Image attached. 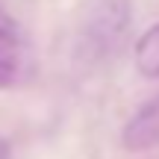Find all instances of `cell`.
I'll return each instance as SVG.
<instances>
[{"mask_svg":"<svg viewBox=\"0 0 159 159\" xmlns=\"http://www.w3.org/2000/svg\"><path fill=\"white\" fill-rule=\"evenodd\" d=\"M136 68L150 80L159 77V24H153L136 41Z\"/></svg>","mask_w":159,"mask_h":159,"instance_id":"obj_4","label":"cell"},{"mask_svg":"<svg viewBox=\"0 0 159 159\" xmlns=\"http://www.w3.org/2000/svg\"><path fill=\"white\" fill-rule=\"evenodd\" d=\"M133 21L130 0H85L77 12L71 50L83 68H94L109 59L127 39Z\"/></svg>","mask_w":159,"mask_h":159,"instance_id":"obj_1","label":"cell"},{"mask_svg":"<svg viewBox=\"0 0 159 159\" xmlns=\"http://www.w3.org/2000/svg\"><path fill=\"white\" fill-rule=\"evenodd\" d=\"M0 159H12V148L6 139H0Z\"/></svg>","mask_w":159,"mask_h":159,"instance_id":"obj_5","label":"cell"},{"mask_svg":"<svg viewBox=\"0 0 159 159\" xmlns=\"http://www.w3.org/2000/svg\"><path fill=\"white\" fill-rule=\"evenodd\" d=\"M33 56L21 24L0 6V89H18L30 77Z\"/></svg>","mask_w":159,"mask_h":159,"instance_id":"obj_2","label":"cell"},{"mask_svg":"<svg viewBox=\"0 0 159 159\" xmlns=\"http://www.w3.org/2000/svg\"><path fill=\"white\" fill-rule=\"evenodd\" d=\"M159 144V97L144 103L124 127V148L127 150H148Z\"/></svg>","mask_w":159,"mask_h":159,"instance_id":"obj_3","label":"cell"}]
</instances>
